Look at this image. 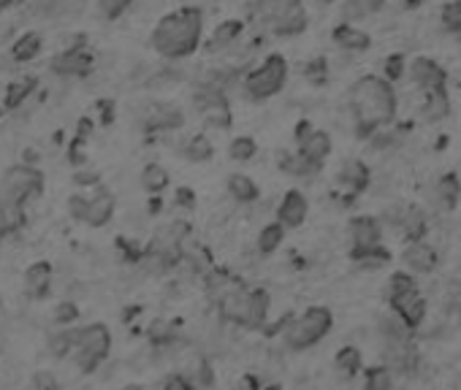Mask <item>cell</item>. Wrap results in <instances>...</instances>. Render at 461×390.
Segmentation results:
<instances>
[{"instance_id":"obj_1","label":"cell","mask_w":461,"mask_h":390,"mask_svg":"<svg viewBox=\"0 0 461 390\" xmlns=\"http://www.w3.org/2000/svg\"><path fill=\"white\" fill-rule=\"evenodd\" d=\"M347 104L358 139H372L380 128L391 125L397 117V92L391 81L380 76H361L350 87Z\"/></svg>"},{"instance_id":"obj_2","label":"cell","mask_w":461,"mask_h":390,"mask_svg":"<svg viewBox=\"0 0 461 390\" xmlns=\"http://www.w3.org/2000/svg\"><path fill=\"white\" fill-rule=\"evenodd\" d=\"M201 30H204L201 9L184 6L158 22V28L152 30V47L158 55L168 57V60L188 57L199 49Z\"/></svg>"},{"instance_id":"obj_3","label":"cell","mask_w":461,"mask_h":390,"mask_svg":"<svg viewBox=\"0 0 461 390\" xmlns=\"http://www.w3.org/2000/svg\"><path fill=\"white\" fill-rule=\"evenodd\" d=\"M271 309V296L263 287H242L239 282L218 299V312L223 323L239 328H266Z\"/></svg>"},{"instance_id":"obj_4","label":"cell","mask_w":461,"mask_h":390,"mask_svg":"<svg viewBox=\"0 0 461 390\" xmlns=\"http://www.w3.org/2000/svg\"><path fill=\"white\" fill-rule=\"evenodd\" d=\"M388 307L410 331H418L426 320V299L421 296V287L410 271H397L388 279Z\"/></svg>"},{"instance_id":"obj_5","label":"cell","mask_w":461,"mask_h":390,"mask_svg":"<svg viewBox=\"0 0 461 390\" xmlns=\"http://www.w3.org/2000/svg\"><path fill=\"white\" fill-rule=\"evenodd\" d=\"M334 328V315L329 307H310L299 318H291L283 328V344L294 352L320 344Z\"/></svg>"},{"instance_id":"obj_6","label":"cell","mask_w":461,"mask_h":390,"mask_svg":"<svg viewBox=\"0 0 461 390\" xmlns=\"http://www.w3.org/2000/svg\"><path fill=\"white\" fill-rule=\"evenodd\" d=\"M112 355V331L104 323H87L76 328V342L71 360L76 363L79 371L92 374L98 371V366Z\"/></svg>"},{"instance_id":"obj_7","label":"cell","mask_w":461,"mask_h":390,"mask_svg":"<svg viewBox=\"0 0 461 390\" xmlns=\"http://www.w3.org/2000/svg\"><path fill=\"white\" fill-rule=\"evenodd\" d=\"M255 14L277 36H299L310 22L302 0H258Z\"/></svg>"},{"instance_id":"obj_8","label":"cell","mask_w":461,"mask_h":390,"mask_svg":"<svg viewBox=\"0 0 461 390\" xmlns=\"http://www.w3.org/2000/svg\"><path fill=\"white\" fill-rule=\"evenodd\" d=\"M288 81V63L283 55H269L258 68H252L244 76V92L252 101H266V98L277 95Z\"/></svg>"},{"instance_id":"obj_9","label":"cell","mask_w":461,"mask_h":390,"mask_svg":"<svg viewBox=\"0 0 461 390\" xmlns=\"http://www.w3.org/2000/svg\"><path fill=\"white\" fill-rule=\"evenodd\" d=\"M44 192V174L33 165H12L0 179V199L28 204Z\"/></svg>"},{"instance_id":"obj_10","label":"cell","mask_w":461,"mask_h":390,"mask_svg":"<svg viewBox=\"0 0 461 390\" xmlns=\"http://www.w3.org/2000/svg\"><path fill=\"white\" fill-rule=\"evenodd\" d=\"M386 220L407 239V244L410 242H423L426 233H429L426 215L418 207H397V209H388L386 212Z\"/></svg>"},{"instance_id":"obj_11","label":"cell","mask_w":461,"mask_h":390,"mask_svg":"<svg viewBox=\"0 0 461 390\" xmlns=\"http://www.w3.org/2000/svg\"><path fill=\"white\" fill-rule=\"evenodd\" d=\"M117 201H115V192L107 187H92V192H87V209H84V220L90 228H104L112 217H115Z\"/></svg>"},{"instance_id":"obj_12","label":"cell","mask_w":461,"mask_h":390,"mask_svg":"<svg viewBox=\"0 0 461 390\" xmlns=\"http://www.w3.org/2000/svg\"><path fill=\"white\" fill-rule=\"evenodd\" d=\"M347 231H350V252L383 247V225L378 217H369V215L353 217Z\"/></svg>"},{"instance_id":"obj_13","label":"cell","mask_w":461,"mask_h":390,"mask_svg":"<svg viewBox=\"0 0 461 390\" xmlns=\"http://www.w3.org/2000/svg\"><path fill=\"white\" fill-rule=\"evenodd\" d=\"M307 215H310V201H307V195L302 190H288L283 195L280 207H277V223H280L286 231L304 225Z\"/></svg>"},{"instance_id":"obj_14","label":"cell","mask_w":461,"mask_h":390,"mask_svg":"<svg viewBox=\"0 0 461 390\" xmlns=\"http://www.w3.org/2000/svg\"><path fill=\"white\" fill-rule=\"evenodd\" d=\"M410 79L423 89V92H434V89H445L448 84V73L440 63L429 60V57H415L410 65Z\"/></svg>"},{"instance_id":"obj_15","label":"cell","mask_w":461,"mask_h":390,"mask_svg":"<svg viewBox=\"0 0 461 390\" xmlns=\"http://www.w3.org/2000/svg\"><path fill=\"white\" fill-rule=\"evenodd\" d=\"M402 263L410 274H431L440 263L437 250L423 239V242H410L402 252Z\"/></svg>"},{"instance_id":"obj_16","label":"cell","mask_w":461,"mask_h":390,"mask_svg":"<svg viewBox=\"0 0 461 390\" xmlns=\"http://www.w3.org/2000/svg\"><path fill=\"white\" fill-rule=\"evenodd\" d=\"M22 284H25V296L30 301H44L52 292V263L36 260L33 266H28Z\"/></svg>"},{"instance_id":"obj_17","label":"cell","mask_w":461,"mask_h":390,"mask_svg":"<svg viewBox=\"0 0 461 390\" xmlns=\"http://www.w3.org/2000/svg\"><path fill=\"white\" fill-rule=\"evenodd\" d=\"M184 125V114L179 106L174 104H155L147 117H144V128L147 133H166V131H179Z\"/></svg>"},{"instance_id":"obj_18","label":"cell","mask_w":461,"mask_h":390,"mask_svg":"<svg viewBox=\"0 0 461 390\" xmlns=\"http://www.w3.org/2000/svg\"><path fill=\"white\" fill-rule=\"evenodd\" d=\"M337 182L347 190V199L353 201L355 195H361L366 187H369V165L358 157H350L342 163L339 174H337Z\"/></svg>"},{"instance_id":"obj_19","label":"cell","mask_w":461,"mask_h":390,"mask_svg":"<svg viewBox=\"0 0 461 390\" xmlns=\"http://www.w3.org/2000/svg\"><path fill=\"white\" fill-rule=\"evenodd\" d=\"M52 71L60 76H87L92 71V55L81 47L65 49L52 60Z\"/></svg>"},{"instance_id":"obj_20","label":"cell","mask_w":461,"mask_h":390,"mask_svg":"<svg viewBox=\"0 0 461 390\" xmlns=\"http://www.w3.org/2000/svg\"><path fill=\"white\" fill-rule=\"evenodd\" d=\"M331 136L326 133V131H310L302 141H299V155L307 160V163H312V165H323L326 163V157L331 155Z\"/></svg>"},{"instance_id":"obj_21","label":"cell","mask_w":461,"mask_h":390,"mask_svg":"<svg viewBox=\"0 0 461 390\" xmlns=\"http://www.w3.org/2000/svg\"><path fill=\"white\" fill-rule=\"evenodd\" d=\"M458 195H461V182L456 174H445L437 184H434V207L440 212H450L458 204Z\"/></svg>"},{"instance_id":"obj_22","label":"cell","mask_w":461,"mask_h":390,"mask_svg":"<svg viewBox=\"0 0 461 390\" xmlns=\"http://www.w3.org/2000/svg\"><path fill=\"white\" fill-rule=\"evenodd\" d=\"M226 190H228L231 199L239 201V204H255L258 195H260L258 184H255L252 176H247V174H231L228 182H226Z\"/></svg>"},{"instance_id":"obj_23","label":"cell","mask_w":461,"mask_h":390,"mask_svg":"<svg viewBox=\"0 0 461 390\" xmlns=\"http://www.w3.org/2000/svg\"><path fill=\"white\" fill-rule=\"evenodd\" d=\"M448 112H450V101H448V92L445 89L426 92L423 106H421L423 123H440L442 117H448Z\"/></svg>"},{"instance_id":"obj_24","label":"cell","mask_w":461,"mask_h":390,"mask_svg":"<svg viewBox=\"0 0 461 390\" xmlns=\"http://www.w3.org/2000/svg\"><path fill=\"white\" fill-rule=\"evenodd\" d=\"M334 44L342 49H350V52H363L372 47V38H369V33H363L353 25H339L334 30Z\"/></svg>"},{"instance_id":"obj_25","label":"cell","mask_w":461,"mask_h":390,"mask_svg":"<svg viewBox=\"0 0 461 390\" xmlns=\"http://www.w3.org/2000/svg\"><path fill=\"white\" fill-rule=\"evenodd\" d=\"M25 225V204L12 201V199H0V228L4 233H17Z\"/></svg>"},{"instance_id":"obj_26","label":"cell","mask_w":461,"mask_h":390,"mask_svg":"<svg viewBox=\"0 0 461 390\" xmlns=\"http://www.w3.org/2000/svg\"><path fill=\"white\" fill-rule=\"evenodd\" d=\"M334 369L342 374V377H355L358 371H363V352L353 344L342 347L337 355H334Z\"/></svg>"},{"instance_id":"obj_27","label":"cell","mask_w":461,"mask_h":390,"mask_svg":"<svg viewBox=\"0 0 461 390\" xmlns=\"http://www.w3.org/2000/svg\"><path fill=\"white\" fill-rule=\"evenodd\" d=\"M33 87H36V79H33V76H25V79L12 81V84L6 87V95H4V106H6L9 112L20 109V106L28 101V98H30Z\"/></svg>"},{"instance_id":"obj_28","label":"cell","mask_w":461,"mask_h":390,"mask_svg":"<svg viewBox=\"0 0 461 390\" xmlns=\"http://www.w3.org/2000/svg\"><path fill=\"white\" fill-rule=\"evenodd\" d=\"M350 260L363 271H378L391 263V252L386 247H375V250H363V252H350Z\"/></svg>"},{"instance_id":"obj_29","label":"cell","mask_w":461,"mask_h":390,"mask_svg":"<svg viewBox=\"0 0 461 390\" xmlns=\"http://www.w3.org/2000/svg\"><path fill=\"white\" fill-rule=\"evenodd\" d=\"M283 242H286V228L274 220V223L260 228V233H258V252L260 255H271V252L280 250Z\"/></svg>"},{"instance_id":"obj_30","label":"cell","mask_w":461,"mask_h":390,"mask_svg":"<svg viewBox=\"0 0 461 390\" xmlns=\"http://www.w3.org/2000/svg\"><path fill=\"white\" fill-rule=\"evenodd\" d=\"M363 390H394V371L383 363L363 371Z\"/></svg>"},{"instance_id":"obj_31","label":"cell","mask_w":461,"mask_h":390,"mask_svg":"<svg viewBox=\"0 0 461 390\" xmlns=\"http://www.w3.org/2000/svg\"><path fill=\"white\" fill-rule=\"evenodd\" d=\"M383 6H386V0H345L342 14H345V20L353 22V20H363V17L378 14Z\"/></svg>"},{"instance_id":"obj_32","label":"cell","mask_w":461,"mask_h":390,"mask_svg":"<svg viewBox=\"0 0 461 390\" xmlns=\"http://www.w3.org/2000/svg\"><path fill=\"white\" fill-rule=\"evenodd\" d=\"M168 171L160 165V163H149V165H144V171H141V187L147 190V192H152V195H160L166 187H168Z\"/></svg>"},{"instance_id":"obj_33","label":"cell","mask_w":461,"mask_h":390,"mask_svg":"<svg viewBox=\"0 0 461 390\" xmlns=\"http://www.w3.org/2000/svg\"><path fill=\"white\" fill-rule=\"evenodd\" d=\"M182 155L188 157V160L204 163V160H209V157L215 155V147H212V141H209L204 133H199V136H191L188 141H184V147H182Z\"/></svg>"},{"instance_id":"obj_34","label":"cell","mask_w":461,"mask_h":390,"mask_svg":"<svg viewBox=\"0 0 461 390\" xmlns=\"http://www.w3.org/2000/svg\"><path fill=\"white\" fill-rule=\"evenodd\" d=\"M73 342H76V328H60L49 336V352L55 358H71L73 352Z\"/></svg>"},{"instance_id":"obj_35","label":"cell","mask_w":461,"mask_h":390,"mask_svg":"<svg viewBox=\"0 0 461 390\" xmlns=\"http://www.w3.org/2000/svg\"><path fill=\"white\" fill-rule=\"evenodd\" d=\"M280 168H283L286 174H291V176H299V179H307V176H312V174H318V171H320L318 165L307 163L299 152H296V155L283 152V157H280Z\"/></svg>"},{"instance_id":"obj_36","label":"cell","mask_w":461,"mask_h":390,"mask_svg":"<svg viewBox=\"0 0 461 390\" xmlns=\"http://www.w3.org/2000/svg\"><path fill=\"white\" fill-rule=\"evenodd\" d=\"M147 334L155 347H174V342H176V326L168 320H155Z\"/></svg>"},{"instance_id":"obj_37","label":"cell","mask_w":461,"mask_h":390,"mask_svg":"<svg viewBox=\"0 0 461 390\" xmlns=\"http://www.w3.org/2000/svg\"><path fill=\"white\" fill-rule=\"evenodd\" d=\"M38 52H41V36L38 33H25L14 47V60L17 63H30Z\"/></svg>"},{"instance_id":"obj_38","label":"cell","mask_w":461,"mask_h":390,"mask_svg":"<svg viewBox=\"0 0 461 390\" xmlns=\"http://www.w3.org/2000/svg\"><path fill=\"white\" fill-rule=\"evenodd\" d=\"M239 36H242V22H236V20L223 22L212 36V49H228Z\"/></svg>"},{"instance_id":"obj_39","label":"cell","mask_w":461,"mask_h":390,"mask_svg":"<svg viewBox=\"0 0 461 390\" xmlns=\"http://www.w3.org/2000/svg\"><path fill=\"white\" fill-rule=\"evenodd\" d=\"M228 155H231V160L247 163V160H252V157L258 155V144H255V139H250V136H236V139L228 144Z\"/></svg>"},{"instance_id":"obj_40","label":"cell","mask_w":461,"mask_h":390,"mask_svg":"<svg viewBox=\"0 0 461 390\" xmlns=\"http://www.w3.org/2000/svg\"><path fill=\"white\" fill-rule=\"evenodd\" d=\"M440 17H442L445 30H448L453 38H458V41H461V0H453V4H445Z\"/></svg>"},{"instance_id":"obj_41","label":"cell","mask_w":461,"mask_h":390,"mask_svg":"<svg viewBox=\"0 0 461 390\" xmlns=\"http://www.w3.org/2000/svg\"><path fill=\"white\" fill-rule=\"evenodd\" d=\"M52 320L57 328H71L79 320V307L73 301H60L52 312Z\"/></svg>"},{"instance_id":"obj_42","label":"cell","mask_w":461,"mask_h":390,"mask_svg":"<svg viewBox=\"0 0 461 390\" xmlns=\"http://www.w3.org/2000/svg\"><path fill=\"white\" fill-rule=\"evenodd\" d=\"M128 6H131V0H98V9L107 20H117Z\"/></svg>"},{"instance_id":"obj_43","label":"cell","mask_w":461,"mask_h":390,"mask_svg":"<svg viewBox=\"0 0 461 390\" xmlns=\"http://www.w3.org/2000/svg\"><path fill=\"white\" fill-rule=\"evenodd\" d=\"M160 390H196V387H193V382H191L188 377H184V374L174 371V374H168V377L163 379Z\"/></svg>"},{"instance_id":"obj_44","label":"cell","mask_w":461,"mask_h":390,"mask_svg":"<svg viewBox=\"0 0 461 390\" xmlns=\"http://www.w3.org/2000/svg\"><path fill=\"white\" fill-rule=\"evenodd\" d=\"M405 76V55H391L386 60V81H397Z\"/></svg>"},{"instance_id":"obj_45","label":"cell","mask_w":461,"mask_h":390,"mask_svg":"<svg viewBox=\"0 0 461 390\" xmlns=\"http://www.w3.org/2000/svg\"><path fill=\"white\" fill-rule=\"evenodd\" d=\"M84 209H87V195L84 192L71 195V199H68V215L81 223L84 220Z\"/></svg>"},{"instance_id":"obj_46","label":"cell","mask_w":461,"mask_h":390,"mask_svg":"<svg viewBox=\"0 0 461 390\" xmlns=\"http://www.w3.org/2000/svg\"><path fill=\"white\" fill-rule=\"evenodd\" d=\"M326 73H329V71H326V60H323V57L307 63V68H304V76H307L310 81H315V84L326 81Z\"/></svg>"},{"instance_id":"obj_47","label":"cell","mask_w":461,"mask_h":390,"mask_svg":"<svg viewBox=\"0 0 461 390\" xmlns=\"http://www.w3.org/2000/svg\"><path fill=\"white\" fill-rule=\"evenodd\" d=\"M174 204H176V207H182V209H193V207H196V195H193V190L179 187V190H176V195H174Z\"/></svg>"},{"instance_id":"obj_48","label":"cell","mask_w":461,"mask_h":390,"mask_svg":"<svg viewBox=\"0 0 461 390\" xmlns=\"http://www.w3.org/2000/svg\"><path fill=\"white\" fill-rule=\"evenodd\" d=\"M33 382H36L38 390H57V379H55L52 371H36Z\"/></svg>"},{"instance_id":"obj_49","label":"cell","mask_w":461,"mask_h":390,"mask_svg":"<svg viewBox=\"0 0 461 390\" xmlns=\"http://www.w3.org/2000/svg\"><path fill=\"white\" fill-rule=\"evenodd\" d=\"M73 182L79 184V187H98L101 184V179H98V174L96 171H79L76 176H73Z\"/></svg>"},{"instance_id":"obj_50","label":"cell","mask_w":461,"mask_h":390,"mask_svg":"<svg viewBox=\"0 0 461 390\" xmlns=\"http://www.w3.org/2000/svg\"><path fill=\"white\" fill-rule=\"evenodd\" d=\"M236 390H260V382H258V377L247 374V377H242V382L236 385Z\"/></svg>"},{"instance_id":"obj_51","label":"cell","mask_w":461,"mask_h":390,"mask_svg":"<svg viewBox=\"0 0 461 390\" xmlns=\"http://www.w3.org/2000/svg\"><path fill=\"white\" fill-rule=\"evenodd\" d=\"M123 390H144V387H141V385H125Z\"/></svg>"},{"instance_id":"obj_52","label":"cell","mask_w":461,"mask_h":390,"mask_svg":"<svg viewBox=\"0 0 461 390\" xmlns=\"http://www.w3.org/2000/svg\"><path fill=\"white\" fill-rule=\"evenodd\" d=\"M4 239H6V233H4V228H0V247H4Z\"/></svg>"},{"instance_id":"obj_53","label":"cell","mask_w":461,"mask_h":390,"mask_svg":"<svg viewBox=\"0 0 461 390\" xmlns=\"http://www.w3.org/2000/svg\"><path fill=\"white\" fill-rule=\"evenodd\" d=\"M318 4H320V6H329V4H334V0H318Z\"/></svg>"},{"instance_id":"obj_54","label":"cell","mask_w":461,"mask_h":390,"mask_svg":"<svg viewBox=\"0 0 461 390\" xmlns=\"http://www.w3.org/2000/svg\"><path fill=\"white\" fill-rule=\"evenodd\" d=\"M410 6H418V0H410Z\"/></svg>"}]
</instances>
